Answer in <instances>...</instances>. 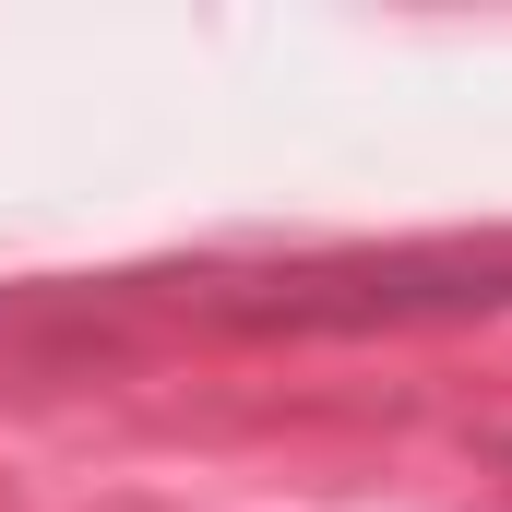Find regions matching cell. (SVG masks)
Here are the masks:
<instances>
[{"mask_svg": "<svg viewBox=\"0 0 512 512\" xmlns=\"http://www.w3.org/2000/svg\"><path fill=\"white\" fill-rule=\"evenodd\" d=\"M512 310V251H405V262H322L274 274V298H215L251 334H370V322H477Z\"/></svg>", "mask_w": 512, "mask_h": 512, "instance_id": "6da1fadb", "label": "cell"}]
</instances>
